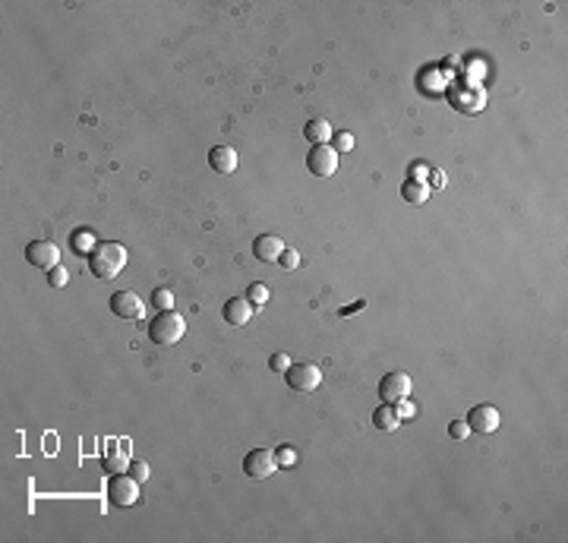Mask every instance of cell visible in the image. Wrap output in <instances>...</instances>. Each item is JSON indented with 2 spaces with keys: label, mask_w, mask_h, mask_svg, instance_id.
I'll list each match as a JSON object with an SVG mask.
<instances>
[{
  "label": "cell",
  "mask_w": 568,
  "mask_h": 543,
  "mask_svg": "<svg viewBox=\"0 0 568 543\" xmlns=\"http://www.w3.org/2000/svg\"><path fill=\"white\" fill-rule=\"evenodd\" d=\"M126 266V250L124 243H98V247L89 253V272L98 281H111V278H117L120 272Z\"/></svg>",
  "instance_id": "cell-1"
},
{
  "label": "cell",
  "mask_w": 568,
  "mask_h": 543,
  "mask_svg": "<svg viewBox=\"0 0 568 543\" xmlns=\"http://www.w3.org/2000/svg\"><path fill=\"white\" fill-rule=\"evenodd\" d=\"M187 332V322L180 313H174V310H165V313H158L148 322V338H152V344H158V348H174V344L184 338Z\"/></svg>",
  "instance_id": "cell-2"
},
{
  "label": "cell",
  "mask_w": 568,
  "mask_h": 543,
  "mask_svg": "<svg viewBox=\"0 0 568 543\" xmlns=\"http://www.w3.org/2000/svg\"><path fill=\"white\" fill-rule=\"evenodd\" d=\"M284 383L294 392L307 395V392H316L322 385V373H319V366H313V363H290L288 370H284Z\"/></svg>",
  "instance_id": "cell-3"
},
{
  "label": "cell",
  "mask_w": 568,
  "mask_h": 543,
  "mask_svg": "<svg viewBox=\"0 0 568 543\" xmlns=\"http://www.w3.org/2000/svg\"><path fill=\"white\" fill-rule=\"evenodd\" d=\"M107 499L117 508H126V506H133V502H139V480L126 471L114 474V477L107 480Z\"/></svg>",
  "instance_id": "cell-4"
},
{
  "label": "cell",
  "mask_w": 568,
  "mask_h": 543,
  "mask_svg": "<svg viewBox=\"0 0 568 543\" xmlns=\"http://www.w3.org/2000/svg\"><path fill=\"white\" fill-rule=\"evenodd\" d=\"M278 461H275V452L272 449H249L243 455V474L249 480H266L275 474Z\"/></svg>",
  "instance_id": "cell-5"
},
{
  "label": "cell",
  "mask_w": 568,
  "mask_h": 543,
  "mask_svg": "<svg viewBox=\"0 0 568 543\" xmlns=\"http://www.w3.org/2000/svg\"><path fill=\"white\" fill-rule=\"evenodd\" d=\"M408 395H410V376L408 373H401V370L385 373V379L379 383V398H382L385 404H398Z\"/></svg>",
  "instance_id": "cell-6"
},
{
  "label": "cell",
  "mask_w": 568,
  "mask_h": 543,
  "mask_svg": "<svg viewBox=\"0 0 568 543\" xmlns=\"http://www.w3.org/2000/svg\"><path fill=\"white\" fill-rule=\"evenodd\" d=\"M111 313L117 319H126V322H139L146 313V303L133 291H117V294H111Z\"/></svg>",
  "instance_id": "cell-7"
},
{
  "label": "cell",
  "mask_w": 568,
  "mask_h": 543,
  "mask_svg": "<svg viewBox=\"0 0 568 543\" xmlns=\"http://www.w3.org/2000/svg\"><path fill=\"white\" fill-rule=\"evenodd\" d=\"M307 168L316 177H331L338 171V152L331 146H313L307 155Z\"/></svg>",
  "instance_id": "cell-8"
},
{
  "label": "cell",
  "mask_w": 568,
  "mask_h": 543,
  "mask_svg": "<svg viewBox=\"0 0 568 543\" xmlns=\"http://www.w3.org/2000/svg\"><path fill=\"white\" fill-rule=\"evenodd\" d=\"M464 424L471 426V433H496L499 430V411L492 404H473L464 417Z\"/></svg>",
  "instance_id": "cell-9"
},
{
  "label": "cell",
  "mask_w": 568,
  "mask_h": 543,
  "mask_svg": "<svg viewBox=\"0 0 568 543\" xmlns=\"http://www.w3.org/2000/svg\"><path fill=\"white\" fill-rule=\"evenodd\" d=\"M25 259L38 269H54V266H60V247L51 240H35L25 247Z\"/></svg>",
  "instance_id": "cell-10"
},
{
  "label": "cell",
  "mask_w": 568,
  "mask_h": 543,
  "mask_svg": "<svg viewBox=\"0 0 568 543\" xmlns=\"http://www.w3.org/2000/svg\"><path fill=\"white\" fill-rule=\"evenodd\" d=\"M284 250H288V247H284V240H281V237H275V234H259L253 240V256L259 262H278Z\"/></svg>",
  "instance_id": "cell-11"
},
{
  "label": "cell",
  "mask_w": 568,
  "mask_h": 543,
  "mask_svg": "<svg viewBox=\"0 0 568 543\" xmlns=\"http://www.w3.org/2000/svg\"><path fill=\"white\" fill-rule=\"evenodd\" d=\"M221 316H225L227 325H247L249 319H253V303L243 300V297H231V300H225V307H221Z\"/></svg>",
  "instance_id": "cell-12"
},
{
  "label": "cell",
  "mask_w": 568,
  "mask_h": 543,
  "mask_svg": "<svg viewBox=\"0 0 568 543\" xmlns=\"http://www.w3.org/2000/svg\"><path fill=\"white\" fill-rule=\"evenodd\" d=\"M105 471L107 474H124L126 467H130V452H126V443L120 439V443H111L105 449Z\"/></svg>",
  "instance_id": "cell-13"
},
{
  "label": "cell",
  "mask_w": 568,
  "mask_h": 543,
  "mask_svg": "<svg viewBox=\"0 0 568 543\" xmlns=\"http://www.w3.org/2000/svg\"><path fill=\"white\" fill-rule=\"evenodd\" d=\"M208 168L218 174H234L237 171V152L231 146H215L208 152Z\"/></svg>",
  "instance_id": "cell-14"
},
{
  "label": "cell",
  "mask_w": 568,
  "mask_h": 543,
  "mask_svg": "<svg viewBox=\"0 0 568 543\" xmlns=\"http://www.w3.org/2000/svg\"><path fill=\"white\" fill-rule=\"evenodd\" d=\"M373 426L376 430H382V433H395L398 426H401V417H398V411L391 404H379L376 411H373Z\"/></svg>",
  "instance_id": "cell-15"
},
{
  "label": "cell",
  "mask_w": 568,
  "mask_h": 543,
  "mask_svg": "<svg viewBox=\"0 0 568 543\" xmlns=\"http://www.w3.org/2000/svg\"><path fill=\"white\" fill-rule=\"evenodd\" d=\"M303 136L309 139V146H329L331 124H329V120H322V117H316V120H309V124L303 127Z\"/></svg>",
  "instance_id": "cell-16"
},
{
  "label": "cell",
  "mask_w": 568,
  "mask_h": 543,
  "mask_svg": "<svg viewBox=\"0 0 568 543\" xmlns=\"http://www.w3.org/2000/svg\"><path fill=\"white\" fill-rule=\"evenodd\" d=\"M401 196H404V202H410V206H423V202L430 199V187L420 180H404Z\"/></svg>",
  "instance_id": "cell-17"
},
{
  "label": "cell",
  "mask_w": 568,
  "mask_h": 543,
  "mask_svg": "<svg viewBox=\"0 0 568 543\" xmlns=\"http://www.w3.org/2000/svg\"><path fill=\"white\" fill-rule=\"evenodd\" d=\"M70 247H73V253H79V256H89L98 243H95V237H92V230H73V237H70Z\"/></svg>",
  "instance_id": "cell-18"
},
{
  "label": "cell",
  "mask_w": 568,
  "mask_h": 543,
  "mask_svg": "<svg viewBox=\"0 0 568 543\" xmlns=\"http://www.w3.org/2000/svg\"><path fill=\"white\" fill-rule=\"evenodd\" d=\"M152 303L158 313H165V310H174V291L171 288H155L152 291Z\"/></svg>",
  "instance_id": "cell-19"
},
{
  "label": "cell",
  "mask_w": 568,
  "mask_h": 543,
  "mask_svg": "<svg viewBox=\"0 0 568 543\" xmlns=\"http://www.w3.org/2000/svg\"><path fill=\"white\" fill-rule=\"evenodd\" d=\"M247 297H249V303H256V307H266L268 303V288L256 281V284H249L247 288Z\"/></svg>",
  "instance_id": "cell-20"
},
{
  "label": "cell",
  "mask_w": 568,
  "mask_h": 543,
  "mask_svg": "<svg viewBox=\"0 0 568 543\" xmlns=\"http://www.w3.org/2000/svg\"><path fill=\"white\" fill-rule=\"evenodd\" d=\"M66 281H70V275H66V269H64V266L47 269V284H51V288H64Z\"/></svg>",
  "instance_id": "cell-21"
},
{
  "label": "cell",
  "mask_w": 568,
  "mask_h": 543,
  "mask_svg": "<svg viewBox=\"0 0 568 543\" xmlns=\"http://www.w3.org/2000/svg\"><path fill=\"white\" fill-rule=\"evenodd\" d=\"M278 262H281V269H284V272H297V266H300V253L288 247V250L281 253V259H278Z\"/></svg>",
  "instance_id": "cell-22"
},
{
  "label": "cell",
  "mask_w": 568,
  "mask_h": 543,
  "mask_svg": "<svg viewBox=\"0 0 568 543\" xmlns=\"http://www.w3.org/2000/svg\"><path fill=\"white\" fill-rule=\"evenodd\" d=\"M331 136H335V152L338 155L354 148V136H350V133H331Z\"/></svg>",
  "instance_id": "cell-23"
},
{
  "label": "cell",
  "mask_w": 568,
  "mask_h": 543,
  "mask_svg": "<svg viewBox=\"0 0 568 543\" xmlns=\"http://www.w3.org/2000/svg\"><path fill=\"white\" fill-rule=\"evenodd\" d=\"M126 471H130L139 484H146V480H148V465H146V461H130V467H126Z\"/></svg>",
  "instance_id": "cell-24"
},
{
  "label": "cell",
  "mask_w": 568,
  "mask_h": 543,
  "mask_svg": "<svg viewBox=\"0 0 568 543\" xmlns=\"http://www.w3.org/2000/svg\"><path fill=\"white\" fill-rule=\"evenodd\" d=\"M468 433H471V426L464 424V420H451V424H449V436L451 439H464Z\"/></svg>",
  "instance_id": "cell-25"
},
{
  "label": "cell",
  "mask_w": 568,
  "mask_h": 543,
  "mask_svg": "<svg viewBox=\"0 0 568 543\" xmlns=\"http://www.w3.org/2000/svg\"><path fill=\"white\" fill-rule=\"evenodd\" d=\"M268 366H272V373H284L290 366V361H288V354H272L268 357Z\"/></svg>",
  "instance_id": "cell-26"
},
{
  "label": "cell",
  "mask_w": 568,
  "mask_h": 543,
  "mask_svg": "<svg viewBox=\"0 0 568 543\" xmlns=\"http://www.w3.org/2000/svg\"><path fill=\"white\" fill-rule=\"evenodd\" d=\"M275 461H278V465H297V455L290 452V445H281L278 455H275Z\"/></svg>",
  "instance_id": "cell-27"
},
{
  "label": "cell",
  "mask_w": 568,
  "mask_h": 543,
  "mask_svg": "<svg viewBox=\"0 0 568 543\" xmlns=\"http://www.w3.org/2000/svg\"><path fill=\"white\" fill-rule=\"evenodd\" d=\"M395 411H398V417H410V414H414V407H410V404H408V398H404V402H398Z\"/></svg>",
  "instance_id": "cell-28"
},
{
  "label": "cell",
  "mask_w": 568,
  "mask_h": 543,
  "mask_svg": "<svg viewBox=\"0 0 568 543\" xmlns=\"http://www.w3.org/2000/svg\"><path fill=\"white\" fill-rule=\"evenodd\" d=\"M430 180H432V183H436V187H445V174H442V171H439V168H436V171H432V174H430Z\"/></svg>",
  "instance_id": "cell-29"
},
{
  "label": "cell",
  "mask_w": 568,
  "mask_h": 543,
  "mask_svg": "<svg viewBox=\"0 0 568 543\" xmlns=\"http://www.w3.org/2000/svg\"><path fill=\"white\" fill-rule=\"evenodd\" d=\"M363 307H367V300H357V303H350V307H344V310H341V316L354 313V310H363Z\"/></svg>",
  "instance_id": "cell-30"
},
{
  "label": "cell",
  "mask_w": 568,
  "mask_h": 543,
  "mask_svg": "<svg viewBox=\"0 0 568 543\" xmlns=\"http://www.w3.org/2000/svg\"><path fill=\"white\" fill-rule=\"evenodd\" d=\"M426 171H430V168H426V165H417V168H414V177H410V180H420V183H423Z\"/></svg>",
  "instance_id": "cell-31"
}]
</instances>
